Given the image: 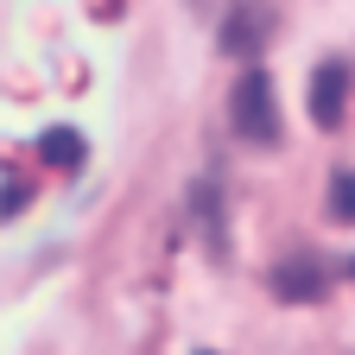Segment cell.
Returning a JSON list of instances; mask_svg holds the SVG:
<instances>
[{"mask_svg": "<svg viewBox=\"0 0 355 355\" xmlns=\"http://www.w3.org/2000/svg\"><path fill=\"white\" fill-rule=\"evenodd\" d=\"M229 121H235V133H241L248 146H279L286 121H279V96H273V76H266L260 64H248V70H241L235 96H229Z\"/></svg>", "mask_w": 355, "mask_h": 355, "instance_id": "cell-1", "label": "cell"}, {"mask_svg": "<svg viewBox=\"0 0 355 355\" xmlns=\"http://www.w3.org/2000/svg\"><path fill=\"white\" fill-rule=\"evenodd\" d=\"M311 121H318L324 133H336L349 121V64L343 58H324L318 70H311Z\"/></svg>", "mask_w": 355, "mask_h": 355, "instance_id": "cell-2", "label": "cell"}, {"mask_svg": "<svg viewBox=\"0 0 355 355\" xmlns=\"http://www.w3.org/2000/svg\"><path fill=\"white\" fill-rule=\"evenodd\" d=\"M266 32H273V7H266V0H235V13L222 19V51L229 58H254L260 44H266Z\"/></svg>", "mask_w": 355, "mask_h": 355, "instance_id": "cell-3", "label": "cell"}, {"mask_svg": "<svg viewBox=\"0 0 355 355\" xmlns=\"http://www.w3.org/2000/svg\"><path fill=\"white\" fill-rule=\"evenodd\" d=\"M324 286H330V266H324V260H311V254H292V260L273 266V292H279L286 304H318Z\"/></svg>", "mask_w": 355, "mask_h": 355, "instance_id": "cell-4", "label": "cell"}, {"mask_svg": "<svg viewBox=\"0 0 355 355\" xmlns=\"http://www.w3.org/2000/svg\"><path fill=\"white\" fill-rule=\"evenodd\" d=\"M38 146H44V165H58V171H76L83 165V133L76 127H51Z\"/></svg>", "mask_w": 355, "mask_h": 355, "instance_id": "cell-5", "label": "cell"}, {"mask_svg": "<svg viewBox=\"0 0 355 355\" xmlns=\"http://www.w3.org/2000/svg\"><path fill=\"white\" fill-rule=\"evenodd\" d=\"M330 222H355V171L349 165L330 178Z\"/></svg>", "mask_w": 355, "mask_h": 355, "instance_id": "cell-6", "label": "cell"}, {"mask_svg": "<svg viewBox=\"0 0 355 355\" xmlns=\"http://www.w3.org/2000/svg\"><path fill=\"white\" fill-rule=\"evenodd\" d=\"M197 355H216V349H197Z\"/></svg>", "mask_w": 355, "mask_h": 355, "instance_id": "cell-7", "label": "cell"}]
</instances>
